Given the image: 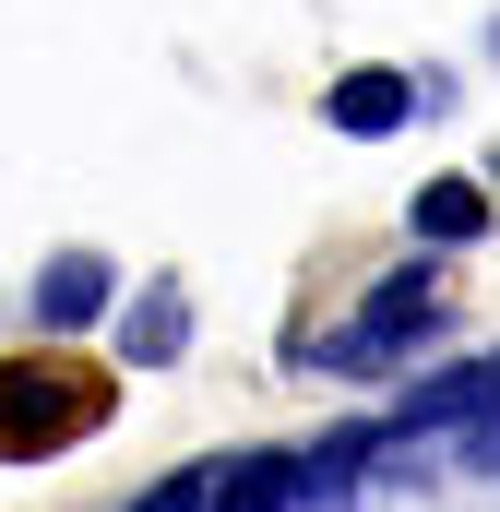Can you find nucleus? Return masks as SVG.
<instances>
[{"label":"nucleus","mask_w":500,"mask_h":512,"mask_svg":"<svg viewBox=\"0 0 500 512\" xmlns=\"http://www.w3.org/2000/svg\"><path fill=\"white\" fill-rule=\"evenodd\" d=\"M96 417H108V382H48V358L0 370V453H48V441H72Z\"/></svg>","instance_id":"f257e3e1"},{"label":"nucleus","mask_w":500,"mask_h":512,"mask_svg":"<svg viewBox=\"0 0 500 512\" xmlns=\"http://www.w3.org/2000/svg\"><path fill=\"white\" fill-rule=\"evenodd\" d=\"M358 465H370V429L310 441V453H298V501H346V489H358Z\"/></svg>","instance_id":"6e6552de"},{"label":"nucleus","mask_w":500,"mask_h":512,"mask_svg":"<svg viewBox=\"0 0 500 512\" xmlns=\"http://www.w3.org/2000/svg\"><path fill=\"white\" fill-rule=\"evenodd\" d=\"M417 96H429L417 72H346V84L322 96V120L346 131V143H381V131H405V108H417Z\"/></svg>","instance_id":"7ed1b4c3"},{"label":"nucleus","mask_w":500,"mask_h":512,"mask_svg":"<svg viewBox=\"0 0 500 512\" xmlns=\"http://www.w3.org/2000/svg\"><path fill=\"white\" fill-rule=\"evenodd\" d=\"M108 298H120V274H108V262H96V251H60L48 274H36V334H84Z\"/></svg>","instance_id":"20e7f679"},{"label":"nucleus","mask_w":500,"mask_h":512,"mask_svg":"<svg viewBox=\"0 0 500 512\" xmlns=\"http://www.w3.org/2000/svg\"><path fill=\"white\" fill-rule=\"evenodd\" d=\"M429 310H441V274H429V262H405V274H381V286H370V310H358L322 358H334V370H393V346H405Z\"/></svg>","instance_id":"f03ea898"},{"label":"nucleus","mask_w":500,"mask_h":512,"mask_svg":"<svg viewBox=\"0 0 500 512\" xmlns=\"http://www.w3.org/2000/svg\"><path fill=\"white\" fill-rule=\"evenodd\" d=\"M417 239H441V251L489 239V191H477V179H429V191H417Z\"/></svg>","instance_id":"423d86ee"},{"label":"nucleus","mask_w":500,"mask_h":512,"mask_svg":"<svg viewBox=\"0 0 500 512\" xmlns=\"http://www.w3.org/2000/svg\"><path fill=\"white\" fill-rule=\"evenodd\" d=\"M298 501V453H239L215 477V512H286Z\"/></svg>","instance_id":"39448f33"},{"label":"nucleus","mask_w":500,"mask_h":512,"mask_svg":"<svg viewBox=\"0 0 500 512\" xmlns=\"http://www.w3.org/2000/svg\"><path fill=\"white\" fill-rule=\"evenodd\" d=\"M179 334H191V298H179V286H143V310H131V370H167Z\"/></svg>","instance_id":"0eeeda50"},{"label":"nucleus","mask_w":500,"mask_h":512,"mask_svg":"<svg viewBox=\"0 0 500 512\" xmlns=\"http://www.w3.org/2000/svg\"><path fill=\"white\" fill-rule=\"evenodd\" d=\"M131 512H215V465H179V477H155Z\"/></svg>","instance_id":"1a4fd4ad"}]
</instances>
